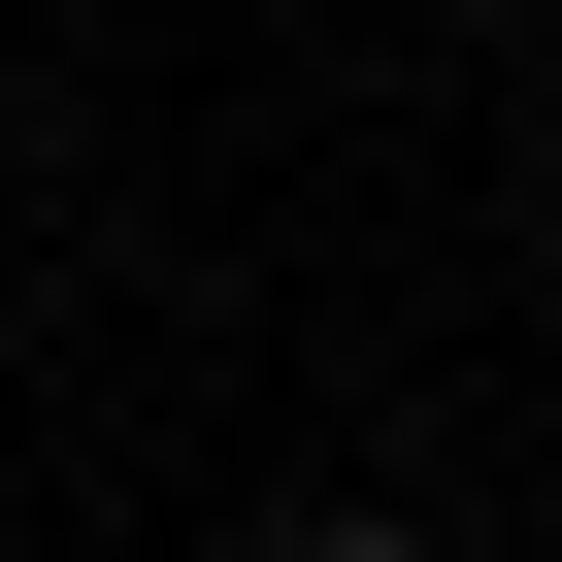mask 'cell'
I'll return each mask as SVG.
<instances>
[{
	"label": "cell",
	"instance_id": "obj_1",
	"mask_svg": "<svg viewBox=\"0 0 562 562\" xmlns=\"http://www.w3.org/2000/svg\"><path fill=\"white\" fill-rule=\"evenodd\" d=\"M265 562H463V529H397V496H299V529H265Z\"/></svg>",
	"mask_w": 562,
	"mask_h": 562
}]
</instances>
